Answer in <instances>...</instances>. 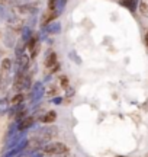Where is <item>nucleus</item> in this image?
<instances>
[{"label": "nucleus", "instance_id": "4", "mask_svg": "<svg viewBox=\"0 0 148 157\" xmlns=\"http://www.w3.org/2000/svg\"><path fill=\"white\" fill-rule=\"evenodd\" d=\"M58 129L55 127H48V128H42L38 131V134H36V138L35 140H38L39 143H46L48 140H51L52 137L55 135Z\"/></svg>", "mask_w": 148, "mask_h": 157}, {"label": "nucleus", "instance_id": "19", "mask_svg": "<svg viewBox=\"0 0 148 157\" xmlns=\"http://www.w3.org/2000/svg\"><path fill=\"white\" fill-rule=\"evenodd\" d=\"M28 2H29V0H28Z\"/></svg>", "mask_w": 148, "mask_h": 157}, {"label": "nucleus", "instance_id": "1", "mask_svg": "<svg viewBox=\"0 0 148 157\" xmlns=\"http://www.w3.org/2000/svg\"><path fill=\"white\" fill-rule=\"evenodd\" d=\"M38 7H39V3H23V5L19 6H13L12 7V12L16 15V16H32L38 12Z\"/></svg>", "mask_w": 148, "mask_h": 157}, {"label": "nucleus", "instance_id": "15", "mask_svg": "<svg viewBox=\"0 0 148 157\" xmlns=\"http://www.w3.org/2000/svg\"><path fill=\"white\" fill-rule=\"evenodd\" d=\"M60 84H61V87L63 89H67L68 87V78L65 77V76H61V78H60Z\"/></svg>", "mask_w": 148, "mask_h": 157}, {"label": "nucleus", "instance_id": "7", "mask_svg": "<svg viewBox=\"0 0 148 157\" xmlns=\"http://www.w3.org/2000/svg\"><path fill=\"white\" fill-rule=\"evenodd\" d=\"M34 118L32 117H23L22 119H19V124H17V129L19 131H26L28 128H31L34 125Z\"/></svg>", "mask_w": 148, "mask_h": 157}, {"label": "nucleus", "instance_id": "9", "mask_svg": "<svg viewBox=\"0 0 148 157\" xmlns=\"http://www.w3.org/2000/svg\"><path fill=\"white\" fill-rule=\"evenodd\" d=\"M55 119H57V112H55V111H50V112L44 113V115L41 117V121L44 124H52Z\"/></svg>", "mask_w": 148, "mask_h": 157}, {"label": "nucleus", "instance_id": "2", "mask_svg": "<svg viewBox=\"0 0 148 157\" xmlns=\"http://www.w3.org/2000/svg\"><path fill=\"white\" fill-rule=\"evenodd\" d=\"M31 86V76L26 70H22V71H16V76H15V82H13V89L20 92L23 89H28Z\"/></svg>", "mask_w": 148, "mask_h": 157}, {"label": "nucleus", "instance_id": "14", "mask_svg": "<svg viewBox=\"0 0 148 157\" xmlns=\"http://www.w3.org/2000/svg\"><path fill=\"white\" fill-rule=\"evenodd\" d=\"M23 101H25V95L23 93H17L10 99V103L12 105H20Z\"/></svg>", "mask_w": 148, "mask_h": 157}, {"label": "nucleus", "instance_id": "8", "mask_svg": "<svg viewBox=\"0 0 148 157\" xmlns=\"http://www.w3.org/2000/svg\"><path fill=\"white\" fill-rule=\"evenodd\" d=\"M57 61H58V57H57V52L51 51L48 56L45 57V67L48 68H52L57 66Z\"/></svg>", "mask_w": 148, "mask_h": 157}, {"label": "nucleus", "instance_id": "13", "mask_svg": "<svg viewBox=\"0 0 148 157\" xmlns=\"http://www.w3.org/2000/svg\"><path fill=\"white\" fill-rule=\"evenodd\" d=\"M12 66H13V61H12L10 58H3L2 60V71H5V73L10 71Z\"/></svg>", "mask_w": 148, "mask_h": 157}, {"label": "nucleus", "instance_id": "12", "mask_svg": "<svg viewBox=\"0 0 148 157\" xmlns=\"http://www.w3.org/2000/svg\"><path fill=\"white\" fill-rule=\"evenodd\" d=\"M139 13L142 16L148 17V0H139Z\"/></svg>", "mask_w": 148, "mask_h": 157}, {"label": "nucleus", "instance_id": "3", "mask_svg": "<svg viewBox=\"0 0 148 157\" xmlns=\"http://www.w3.org/2000/svg\"><path fill=\"white\" fill-rule=\"evenodd\" d=\"M68 151V147L64 143H50L44 147V154L48 156H61Z\"/></svg>", "mask_w": 148, "mask_h": 157}, {"label": "nucleus", "instance_id": "11", "mask_svg": "<svg viewBox=\"0 0 148 157\" xmlns=\"http://www.w3.org/2000/svg\"><path fill=\"white\" fill-rule=\"evenodd\" d=\"M46 32L50 34H58L61 31V23L57 22V23H51V25H46Z\"/></svg>", "mask_w": 148, "mask_h": 157}, {"label": "nucleus", "instance_id": "16", "mask_svg": "<svg viewBox=\"0 0 148 157\" xmlns=\"http://www.w3.org/2000/svg\"><path fill=\"white\" fill-rule=\"evenodd\" d=\"M57 92H58L57 87H51V86L45 89V93H46V95H50V96H55V95H57Z\"/></svg>", "mask_w": 148, "mask_h": 157}, {"label": "nucleus", "instance_id": "5", "mask_svg": "<svg viewBox=\"0 0 148 157\" xmlns=\"http://www.w3.org/2000/svg\"><path fill=\"white\" fill-rule=\"evenodd\" d=\"M28 50L31 51V57L35 58V57L38 56V52H39V48H41V42H39V38L36 36V35H31V38H29L28 44Z\"/></svg>", "mask_w": 148, "mask_h": 157}, {"label": "nucleus", "instance_id": "6", "mask_svg": "<svg viewBox=\"0 0 148 157\" xmlns=\"http://www.w3.org/2000/svg\"><path fill=\"white\" fill-rule=\"evenodd\" d=\"M58 15H60V12H58L57 9H52V10L51 9H48V10L42 15V19H41V26H44V28H45L50 22H52L54 19H57Z\"/></svg>", "mask_w": 148, "mask_h": 157}, {"label": "nucleus", "instance_id": "17", "mask_svg": "<svg viewBox=\"0 0 148 157\" xmlns=\"http://www.w3.org/2000/svg\"><path fill=\"white\" fill-rule=\"evenodd\" d=\"M145 45H147V48H148V31H147V34H145Z\"/></svg>", "mask_w": 148, "mask_h": 157}, {"label": "nucleus", "instance_id": "10", "mask_svg": "<svg viewBox=\"0 0 148 157\" xmlns=\"http://www.w3.org/2000/svg\"><path fill=\"white\" fill-rule=\"evenodd\" d=\"M120 5L128 7L131 12H134L137 9V5H138V0H120Z\"/></svg>", "mask_w": 148, "mask_h": 157}, {"label": "nucleus", "instance_id": "18", "mask_svg": "<svg viewBox=\"0 0 148 157\" xmlns=\"http://www.w3.org/2000/svg\"><path fill=\"white\" fill-rule=\"evenodd\" d=\"M116 157H125V156H116Z\"/></svg>", "mask_w": 148, "mask_h": 157}]
</instances>
